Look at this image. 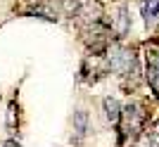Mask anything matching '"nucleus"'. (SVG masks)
<instances>
[{"label": "nucleus", "mask_w": 159, "mask_h": 147, "mask_svg": "<svg viewBox=\"0 0 159 147\" xmlns=\"http://www.w3.org/2000/svg\"><path fill=\"white\" fill-rule=\"evenodd\" d=\"M145 121H147V114H145V107H143L140 102H131L126 107H121V119H119L121 140L138 138V135L145 131Z\"/></svg>", "instance_id": "f257e3e1"}, {"label": "nucleus", "mask_w": 159, "mask_h": 147, "mask_svg": "<svg viewBox=\"0 0 159 147\" xmlns=\"http://www.w3.org/2000/svg\"><path fill=\"white\" fill-rule=\"evenodd\" d=\"M107 69L116 71L119 76H131L135 71V55H133L131 47L124 45H114L109 52H107Z\"/></svg>", "instance_id": "f03ea898"}, {"label": "nucleus", "mask_w": 159, "mask_h": 147, "mask_svg": "<svg viewBox=\"0 0 159 147\" xmlns=\"http://www.w3.org/2000/svg\"><path fill=\"white\" fill-rule=\"evenodd\" d=\"M145 76L147 83L152 88V93L159 97V40L145 43Z\"/></svg>", "instance_id": "7ed1b4c3"}, {"label": "nucleus", "mask_w": 159, "mask_h": 147, "mask_svg": "<svg viewBox=\"0 0 159 147\" xmlns=\"http://www.w3.org/2000/svg\"><path fill=\"white\" fill-rule=\"evenodd\" d=\"M14 10L21 14H36V17H43L50 21L57 19V7L50 0H24L19 5H14Z\"/></svg>", "instance_id": "20e7f679"}, {"label": "nucleus", "mask_w": 159, "mask_h": 147, "mask_svg": "<svg viewBox=\"0 0 159 147\" xmlns=\"http://www.w3.org/2000/svg\"><path fill=\"white\" fill-rule=\"evenodd\" d=\"M107 26H109V31H112V33H116V38L126 36V31H128V14H126V7H119V10H116V14L112 17V21H109Z\"/></svg>", "instance_id": "39448f33"}, {"label": "nucleus", "mask_w": 159, "mask_h": 147, "mask_svg": "<svg viewBox=\"0 0 159 147\" xmlns=\"http://www.w3.org/2000/svg\"><path fill=\"white\" fill-rule=\"evenodd\" d=\"M140 12L145 17L147 26H157L159 24V0H140Z\"/></svg>", "instance_id": "423d86ee"}, {"label": "nucleus", "mask_w": 159, "mask_h": 147, "mask_svg": "<svg viewBox=\"0 0 159 147\" xmlns=\"http://www.w3.org/2000/svg\"><path fill=\"white\" fill-rule=\"evenodd\" d=\"M138 147H159V121L138 135Z\"/></svg>", "instance_id": "0eeeda50"}, {"label": "nucleus", "mask_w": 159, "mask_h": 147, "mask_svg": "<svg viewBox=\"0 0 159 147\" xmlns=\"http://www.w3.org/2000/svg\"><path fill=\"white\" fill-rule=\"evenodd\" d=\"M105 114L107 119L112 121V126H119V119H121V105L114 97H105Z\"/></svg>", "instance_id": "6e6552de"}, {"label": "nucleus", "mask_w": 159, "mask_h": 147, "mask_svg": "<svg viewBox=\"0 0 159 147\" xmlns=\"http://www.w3.org/2000/svg\"><path fill=\"white\" fill-rule=\"evenodd\" d=\"M74 131H76V138H74V140L81 142V138H83L86 131H88V114L86 112H76L74 114Z\"/></svg>", "instance_id": "1a4fd4ad"}, {"label": "nucleus", "mask_w": 159, "mask_h": 147, "mask_svg": "<svg viewBox=\"0 0 159 147\" xmlns=\"http://www.w3.org/2000/svg\"><path fill=\"white\" fill-rule=\"evenodd\" d=\"M2 147H21L17 140H7V142H2Z\"/></svg>", "instance_id": "9d476101"}]
</instances>
